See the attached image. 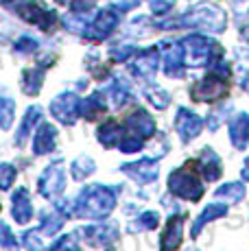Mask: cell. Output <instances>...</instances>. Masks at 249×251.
<instances>
[{
	"instance_id": "1",
	"label": "cell",
	"mask_w": 249,
	"mask_h": 251,
	"mask_svg": "<svg viewBox=\"0 0 249 251\" xmlns=\"http://www.w3.org/2000/svg\"><path fill=\"white\" fill-rule=\"evenodd\" d=\"M114 201H116V197L107 188H103V186L85 188L79 197L76 212L81 216H103L114 207Z\"/></svg>"
},
{
	"instance_id": "2",
	"label": "cell",
	"mask_w": 249,
	"mask_h": 251,
	"mask_svg": "<svg viewBox=\"0 0 249 251\" xmlns=\"http://www.w3.org/2000/svg\"><path fill=\"white\" fill-rule=\"evenodd\" d=\"M169 186L177 197L188 199V201H197L199 197L203 195V186H201V181L188 171V168H184V171H175L169 179Z\"/></svg>"
},
{
	"instance_id": "3",
	"label": "cell",
	"mask_w": 249,
	"mask_h": 251,
	"mask_svg": "<svg viewBox=\"0 0 249 251\" xmlns=\"http://www.w3.org/2000/svg\"><path fill=\"white\" fill-rule=\"evenodd\" d=\"M61 190H64V171H61V166H50L42 177L40 192L46 199H55Z\"/></svg>"
},
{
	"instance_id": "4",
	"label": "cell",
	"mask_w": 249,
	"mask_h": 251,
	"mask_svg": "<svg viewBox=\"0 0 249 251\" xmlns=\"http://www.w3.org/2000/svg\"><path fill=\"white\" fill-rule=\"evenodd\" d=\"M76 107H79V99L73 94H64L52 103V114L66 125H73L75 123V116H76Z\"/></svg>"
},
{
	"instance_id": "5",
	"label": "cell",
	"mask_w": 249,
	"mask_h": 251,
	"mask_svg": "<svg viewBox=\"0 0 249 251\" xmlns=\"http://www.w3.org/2000/svg\"><path fill=\"white\" fill-rule=\"evenodd\" d=\"M177 129H179V133H181V140H184V142H190V140L201 131V118L195 114H190L188 109H179Z\"/></svg>"
},
{
	"instance_id": "6",
	"label": "cell",
	"mask_w": 249,
	"mask_h": 251,
	"mask_svg": "<svg viewBox=\"0 0 249 251\" xmlns=\"http://www.w3.org/2000/svg\"><path fill=\"white\" fill-rule=\"evenodd\" d=\"M229 131H232V142L236 149H245L249 142V116L238 114L236 118L229 125Z\"/></svg>"
},
{
	"instance_id": "7",
	"label": "cell",
	"mask_w": 249,
	"mask_h": 251,
	"mask_svg": "<svg viewBox=\"0 0 249 251\" xmlns=\"http://www.w3.org/2000/svg\"><path fill=\"white\" fill-rule=\"evenodd\" d=\"M11 214L13 219L18 221V223H26L28 219H31L33 214V205L31 201H28V195L25 188H20V190L13 195V205H11Z\"/></svg>"
},
{
	"instance_id": "8",
	"label": "cell",
	"mask_w": 249,
	"mask_h": 251,
	"mask_svg": "<svg viewBox=\"0 0 249 251\" xmlns=\"http://www.w3.org/2000/svg\"><path fill=\"white\" fill-rule=\"evenodd\" d=\"M181 225L184 219H171L166 223L164 236H162V251H175L181 243Z\"/></svg>"
},
{
	"instance_id": "9",
	"label": "cell",
	"mask_w": 249,
	"mask_h": 251,
	"mask_svg": "<svg viewBox=\"0 0 249 251\" xmlns=\"http://www.w3.org/2000/svg\"><path fill=\"white\" fill-rule=\"evenodd\" d=\"M55 140H57L55 127L42 125L37 136H35V153H50L52 149H55Z\"/></svg>"
},
{
	"instance_id": "10",
	"label": "cell",
	"mask_w": 249,
	"mask_h": 251,
	"mask_svg": "<svg viewBox=\"0 0 249 251\" xmlns=\"http://www.w3.org/2000/svg\"><path fill=\"white\" fill-rule=\"evenodd\" d=\"M127 173L131 177L140 181H149V179H155L157 177V168H155V162H149V160H142L138 164H131V166H124Z\"/></svg>"
},
{
	"instance_id": "11",
	"label": "cell",
	"mask_w": 249,
	"mask_h": 251,
	"mask_svg": "<svg viewBox=\"0 0 249 251\" xmlns=\"http://www.w3.org/2000/svg\"><path fill=\"white\" fill-rule=\"evenodd\" d=\"M225 212H227V210H225V205H219V203L208 205V207H205V212H203V214H201L199 219H197V223H195V227H193V236H197V234H199V229L203 227V225L208 223L210 219H214V216H217V219H219V216H223Z\"/></svg>"
},
{
	"instance_id": "12",
	"label": "cell",
	"mask_w": 249,
	"mask_h": 251,
	"mask_svg": "<svg viewBox=\"0 0 249 251\" xmlns=\"http://www.w3.org/2000/svg\"><path fill=\"white\" fill-rule=\"evenodd\" d=\"M217 197H229V201H238L245 197V186H241V183H227V186L219 188Z\"/></svg>"
},
{
	"instance_id": "13",
	"label": "cell",
	"mask_w": 249,
	"mask_h": 251,
	"mask_svg": "<svg viewBox=\"0 0 249 251\" xmlns=\"http://www.w3.org/2000/svg\"><path fill=\"white\" fill-rule=\"evenodd\" d=\"M11 116H13V100L7 96H0V127L7 129L11 125Z\"/></svg>"
},
{
	"instance_id": "14",
	"label": "cell",
	"mask_w": 249,
	"mask_h": 251,
	"mask_svg": "<svg viewBox=\"0 0 249 251\" xmlns=\"http://www.w3.org/2000/svg\"><path fill=\"white\" fill-rule=\"evenodd\" d=\"M40 120V107H31L26 112V118H25V123H22V129H20V136H18V142H22L28 133H31V127Z\"/></svg>"
},
{
	"instance_id": "15",
	"label": "cell",
	"mask_w": 249,
	"mask_h": 251,
	"mask_svg": "<svg viewBox=\"0 0 249 251\" xmlns=\"http://www.w3.org/2000/svg\"><path fill=\"white\" fill-rule=\"evenodd\" d=\"M94 171V164L88 160V157H81V160H76L75 162V177L76 179H83V177H88L90 173Z\"/></svg>"
},
{
	"instance_id": "16",
	"label": "cell",
	"mask_w": 249,
	"mask_h": 251,
	"mask_svg": "<svg viewBox=\"0 0 249 251\" xmlns=\"http://www.w3.org/2000/svg\"><path fill=\"white\" fill-rule=\"evenodd\" d=\"M13 179H16V171H13V166L2 164V166H0V188L7 190V188L13 183Z\"/></svg>"
},
{
	"instance_id": "17",
	"label": "cell",
	"mask_w": 249,
	"mask_h": 251,
	"mask_svg": "<svg viewBox=\"0 0 249 251\" xmlns=\"http://www.w3.org/2000/svg\"><path fill=\"white\" fill-rule=\"evenodd\" d=\"M138 221H140V223H138L136 227H142V229H153V227H155V225H157V214H155V212H147V214H142Z\"/></svg>"
},
{
	"instance_id": "18",
	"label": "cell",
	"mask_w": 249,
	"mask_h": 251,
	"mask_svg": "<svg viewBox=\"0 0 249 251\" xmlns=\"http://www.w3.org/2000/svg\"><path fill=\"white\" fill-rule=\"evenodd\" d=\"M52 251H79V247H76V243L68 236V238H64L61 243H57V247Z\"/></svg>"
},
{
	"instance_id": "19",
	"label": "cell",
	"mask_w": 249,
	"mask_h": 251,
	"mask_svg": "<svg viewBox=\"0 0 249 251\" xmlns=\"http://www.w3.org/2000/svg\"><path fill=\"white\" fill-rule=\"evenodd\" d=\"M243 177L249 181V160H247V164H245V168H243Z\"/></svg>"
}]
</instances>
